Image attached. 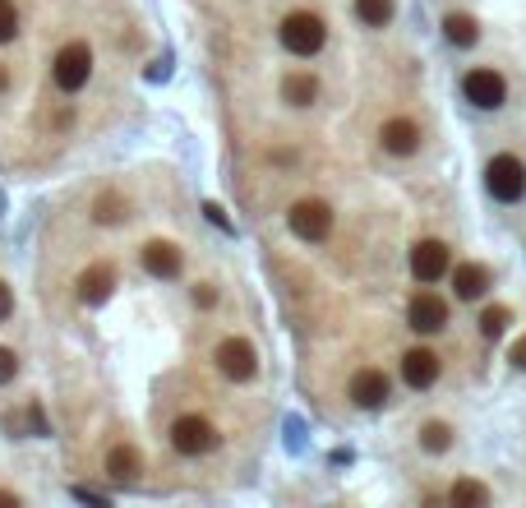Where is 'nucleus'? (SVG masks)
Returning a JSON list of instances; mask_svg holds the SVG:
<instances>
[{"mask_svg":"<svg viewBox=\"0 0 526 508\" xmlns=\"http://www.w3.org/2000/svg\"><path fill=\"white\" fill-rule=\"evenodd\" d=\"M323 37H328V28H323V19L310 10H296L282 19V47H287L291 56H319Z\"/></svg>","mask_w":526,"mask_h":508,"instance_id":"obj_1","label":"nucleus"},{"mask_svg":"<svg viewBox=\"0 0 526 508\" xmlns=\"http://www.w3.org/2000/svg\"><path fill=\"white\" fill-rule=\"evenodd\" d=\"M485 185H490V194L499 199V204H517L526 194V167L522 158H513V153H499V158L485 167Z\"/></svg>","mask_w":526,"mask_h":508,"instance_id":"obj_2","label":"nucleus"},{"mask_svg":"<svg viewBox=\"0 0 526 508\" xmlns=\"http://www.w3.org/2000/svg\"><path fill=\"white\" fill-rule=\"evenodd\" d=\"M287 222L300 241L319 245V241H328V231H333V208L323 204V199H300V204H291Z\"/></svg>","mask_w":526,"mask_h":508,"instance_id":"obj_3","label":"nucleus"},{"mask_svg":"<svg viewBox=\"0 0 526 508\" xmlns=\"http://www.w3.org/2000/svg\"><path fill=\"white\" fill-rule=\"evenodd\" d=\"M88 70H93V51H88L84 42L60 47L56 51V65H51V74H56V88H65V93H79V88L88 84Z\"/></svg>","mask_w":526,"mask_h":508,"instance_id":"obj_4","label":"nucleus"},{"mask_svg":"<svg viewBox=\"0 0 526 508\" xmlns=\"http://www.w3.org/2000/svg\"><path fill=\"white\" fill-rule=\"evenodd\" d=\"M213 444H217V430L204 416H180V421L171 425V448L185 453V458H199V453H208Z\"/></svg>","mask_w":526,"mask_h":508,"instance_id":"obj_5","label":"nucleus"},{"mask_svg":"<svg viewBox=\"0 0 526 508\" xmlns=\"http://www.w3.org/2000/svg\"><path fill=\"white\" fill-rule=\"evenodd\" d=\"M217 370H222L227 379H236V384L254 379V370H259V356H254V342H245V338H227V342H217Z\"/></svg>","mask_w":526,"mask_h":508,"instance_id":"obj_6","label":"nucleus"},{"mask_svg":"<svg viewBox=\"0 0 526 508\" xmlns=\"http://www.w3.org/2000/svg\"><path fill=\"white\" fill-rule=\"evenodd\" d=\"M462 93H467L471 107L494 111V107H503L508 84H503V74H494V70H467V79H462Z\"/></svg>","mask_w":526,"mask_h":508,"instance_id":"obj_7","label":"nucleus"},{"mask_svg":"<svg viewBox=\"0 0 526 508\" xmlns=\"http://www.w3.org/2000/svg\"><path fill=\"white\" fill-rule=\"evenodd\" d=\"M411 273H416L420 282H439L443 273H453V254H448V245L443 241H416V250H411Z\"/></svg>","mask_w":526,"mask_h":508,"instance_id":"obj_8","label":"nucleus"},{"mask_svg":"<svg viewBox=\"0 0 526 508\" xmlns=\"http://www.w3.org/2000/svg\"><path fill=\"white\" fill-rule=\"evenodd\" d=\"M407 319H411L416 333H439V328L448 324V305H443L434 291H420V296H411Z\"/></svg>","mask_w":526,"mask_h":508,"instance_id":"obj_9","label":"nucleus"},{"mask_svg":"<svg viewBox=\"0 0 526 508\" xmlns=\"http://www.w3.org/2000/svg\"><path fill=\"white\" fill-rule=\"evenodd\" d=\"M351 402H356L360 412H374L388 402V375L383 370H356L351 375Z\"/></svg>","mask_w":526,"mask_h":508,"instance_id":"obj_10","label":"nucleus"},{"mask_svg":"<svg viewBox=\"0 0 526 508\" xmlns=\"http://www.w3.org/2000/svg\"><path fill=\"white\" fill-rule=\"evenodd\" d=\"M379 139H383V153H393V158H411L420 148V130L407 116H393V121L379 130Z\"/></svg>","mask_w":526,"mask_h":508,"instance_id":"obj_11","label":"nucleus"},{"mask_svg":"<svg viewBox=\"0 0 526 508\" xmlns=\"http://www.w3.org/2000/svg\"><path fill=\"white\" fill-rule=\"evenodd\" d=\"M74 287H79V301H84V305H102V301L111 296V291H116V268H111V264L84 268Z\"/></svg>","mask_w":526,"mask_h":508,"instance_id":"obj_12","label":"nucleus"},{"mask_svg":"<svg viewBox=\"0 0 526 508\" xmlns=\"http://www.w3.org/2000/svg\"><path fill=\"white\" fill-rule=\"evenodd\" d=\"M402 379H407L411 388H430L434 379H439V356H434L430 347H411L407 356H402Z\"/></svg>","mask_w":526,"mask_h":508,"instance_id":"obj_13","label":"nucleus"},{"mask_svg":"<svg viewBox=\"0 0 526 508\" xmlns=\"http://www.w3.org/2000/svg\"><path fill=\"white\" fill-rule=\"evenodd\" d=\"M144 268L153 273V278H162V282L180 278V250L171 241H148L144 245Z\"/></svg>","mask_w":526,"mask_h":508,"instance_id":"obj_14","label":"nucleus"},{"mask_svg":"<svg viewBox=\"0 0 526 508\" xmlns=\"http://www.w3.org/2000/svg\"><path fill=\"white\" fill-rule=\"evenodd\" d=\"M485 287H490V268H485V264H457L453 268L457 301H480V296H485Z\"/></svg>","mask_w":526,"mask_h":508,"instance_id":"obj_15","label":"nucleus"},{"mask_svg":"<svg viewBox=\"0 0 526 508\" xmlns=\"http://www.w3.org/2000/svg\"><path fill=\"white\" fill-rule=\"evenodd\" d=\"M107 472L120 476V481H134V476L144 472V453H139V448H130V444H116L107 453Z\"/></svg>","mask_w":526,"mask_h":508,"instance_id":"obj_16","label":"nucleus"},{"mask_svg":"<svg viewBox=\"0 0 526 508\" xmlns=\"http://www.w3.org/2000/svg\"><path fill=\"white\" fill-rule=\"evenodd\" d=\"M443 37H448L453 47H476V42H480V24L471 19V14H448V19H443Z\"/></svg>","mask_w":526,"mask_h":508,"instance_id":"obj_17","label":"nucleus"},{"mask_svg":"<svg viewBox=\"0 0 526 508\" xmlns=\"http://www.w3.org/2000/svg\"><path fill=\"white\" fill-rule=\"evenodd\" d=\"M282 97H287L291 107H310L314 97H319V79L314 74H287L282 79Z\"/></svg>","mask_w":526,"mask_h":508,"instance_id":"obj_18","label":"nucleus"},{"mask_svg":"<svg viewBox=\"0 0 526 508\" xmlns=\"http://www.w3.org/2000/svg\"><path fill=\"white\" fill-rule=\"evenodd\" d=\"M448 499H453L457 508H485L490 504V490H485L480 481H457L453 490H448Z\"/></svg>","mask_w":526,"mask_h":508,"instance_id":"obj_19","label":"nucleus"},{"mask_svg":"<svg viewBox=\"0 0 526 508\" xmlns=\"http://www.w3.org/2000/svg\"><path fill=\"white\" fill-rule=\"evenodd\" d=\"M356 19L365 28H383L393 19V0H356Z\"/></svg>","mask_w":526,"mask_h":508,"instance_id":"obj_20","label":"nucleus"},{"mask_svg":"<svg viewBox=\"0 0 526 508\" xmlns=\"http://www.w3.org/2000/svg\"><path fill=\"white\" fill-rule=\"evenodd\" d=\"M420 448H425V453H448V448H453V430L443 421H430L420 430Z\"/></svg>","mask_w":526,"mask_h":508,"instance_id":"obj_21","label":"nucleus"},{"mask_svg":"<svg viewBox=\"0 0 526 508\" xmlns=\"http://www.w3.org/2000/svg\"><path fill=\"white\" fill-rule=\"evenodd\" d=\"M93 218L97 222H125V199H120V194H97Z\"/></svg>","mask_w":526,"mask_h":508,"instance_id":"obj_22","label":"nucleus"},{"mask_svg":"<svg viewBox=\"0 0 526 508\" xmlns=\"http://www.w3.org/2000/svg\"><path fill=\"white\" fill-rule=\"evenodd\" d=\"M508 324H513V315H508V305H490V310L480 315V333H485V338H499V333H503Z\"/></svg>","mask_w":526,"mask_h":508,"instance_id":"obj_23","label":"nucleus"},{"mask_svg":"<svg viewBox=\"0 0 526 508\" xmlns=\"http://www.w3.org/2000/svg\"><path fill=\"white\" fill-rule=\"evenodd\" d=\"M14 33H19V14H14L10 5H5V0H0V42H10Z\"/></svg>","mask_w":526,"mask_h":508,"instance_id":"obj_24","label":"nucleus"},{"mask_svg":"<svg viewBox=\"0 0 526 508\" xmlns=\"http://www.w3.org/2000/svg\"><path fill=\"white\" fill-rule=\"evenodd\" d=\"M14 375H19V361H14L10 347H0V384H10Z\"/></svg>","mask_w":526,"mask_h":508,"instance_id":"obj_25","label":"nucleus"},{"mask_svg":"<svg viewBox=\"0 0 526 508\" xmlns=\"http://www.w3.org/2000/svg\"><path fill=\"white\" fill-rule=\"evenodd\" d=\"M204 218H208V222H213V227H222V231H231V218H227V213H222V208H217V204H204Z\"/></svg>","mask_w":526,"mask_h":508,"instance_id":"obj_26","label":"nucleus"},{"mask_svg":"<svg viewBox=\"0 0 526 508\" xmlns=\"http://www.w3.org/2000/svg\"><path fill=\"white\" fill-rule=\"evenodd\" d=\"M508 361H513L517 370H526V338H517V342H513V351H508Z\"/></svg>","mask_w":526,"mask_h":508,"instance_id":"obj_27","label":"nucleus"},{"mask_svg":"<svg viewBox=\"0 0 526 508\" xmlns=\"http://www.w3.org/2000/svg\"><path fill=\"white\" fill-rule=\"evenodd\" d=\"M70 495H74V499H88V504H107V499H102V495H93V490H88V485H74Z\"/></svg>","mask_w":526,"mask_h":508,"instance_id":"obj_28","label":"nucleus"},{"mask_svg":"<svg viewBox=\"0 0 526 508\" xmlns=\"http://www.w3.org/2000/svg\"><path fill=\"white\" fill-rule=\"evenodd\" d=\"M10 310H14V296H10V287H5V282H0V319L10 315Z\"/></svg>","mask_w":526,"mask_h":508,"instance_id":"obj_29","label":"nucleus"},{"mask_svg":"<svg viewBox=\"0 0 526 508\" xmlns=\"http://www.w3.org/2000/svg\"><path fill=\"white\" fill-rule=\"evenodd\" d=\"M194 301L208 310V305H217V291H213V287H199V291H194Z\"/></svg>","mask_w":526,"mask_h":508,"instance_id":"obj_30","label":"nucleus"},{"mask_svg":"<svg viewBox=\"0 0 526 508\" xmlns=\"http://www.w3.org/2000/svg\"><path fill=\"white\" fill-rule=\"evenodd\" d=\"M19 504V495H10V490H0V508H14Z\"/></svg>","mask_w":526,"mask_h":508,"instance_id":"obj_31","label":"nucleus"},{"mask_svg":"<svg viewBox=\"0 0 526 508\" xmlns=\"http://www.w3.org/2000/svg\"><path fill=\"white\" fill-rule=\"evenodd\" d=\"M5 84H10V74H5V70H0V88H5Z\"/></svg>","mask_w":526,"mask_h":508,"instance_id":"obj_32","label":"nucleus"},{"mask_svg":"<svg viewBox=\"0 0 526 508\" xmlns=\"http://www.w3.org/2000/svg\"><path fill=\"white\" fill-rule=\"evenodd\" d=\"M0 208H5V199H0Z\"/></svg>","mask_w":526,"mask_h":508,"instance_id":"obj_33","label":"nucleus"}]
</instances>
